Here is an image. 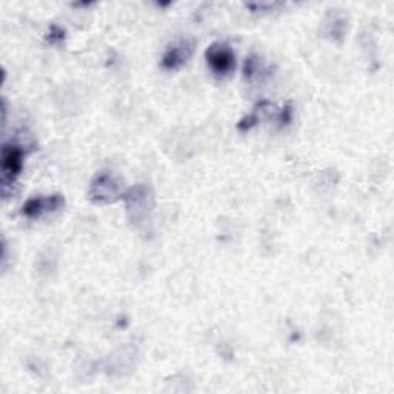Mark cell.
<instances>
[{
    "label": "cell",
    "instance_id": "obj_1",
    "mask_svg": "<svg viewBox=\"0 0 394 394\" xmlns=\"http://www.w3.org/2000/svg\"><path fill=\"white\" fill-rule=\"evenodd\" d=\"M23 154L19 146L5 145L2 151V173H3V186L5 190L8 185L14 182V179L22 170Z\"/></svg>",
    "mask_w": 394,
    "mask_h": 394
},
{
    "label": "cell",
    "instance_id": "obj_2",
    "mask_svg": "<svg viewBox=\"0 0 394 394\" xmlns=\"http://www.w3.org/2000/svg\"><path fill=\"white\" fill-rule=\"evenodd\" d=\"M208 63L216 73L225 74L232 68L234 56H232L230 48L223 47V45H215L208 51Z\"/></svg>",
    "mask_w": 394,
    "mask_h": 394
},
{
    "label": "cell",
    "instance_id": "obj_3",
    "mask_svg": "<svg viewBox=\"0 0 394 394\" xmlns=\"http://www.w3.org/2000/svg\"><path fill=\"white\" fill-rule=\"evenodd\" d=\"M63 204V200L59 196L50 197V199H31L27 202V205H23V215H27L28 217H39L42 216L43 212L59 210Z\"/></svg>",
    "mask_w": 394,
    "mask_h": 394
}]
</instances>
